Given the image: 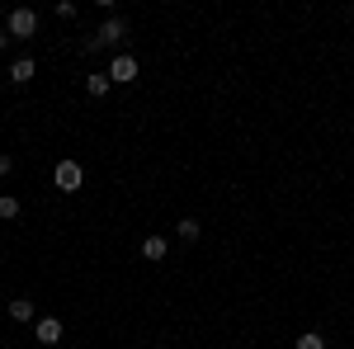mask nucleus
Returning a JSON list of instances; mask_svg holds the SVG:
<instances>
[{
    "label": "nucleus",
    "instance_id": "f257e3e1",
    "mask_svg": "<svg viewBox=\"0 0 354 349\" xmlns=\"http://www.w3.org/2000/svg\"><path fill=\"white\" fill-rule=\"evenodd\" d=\"M123 38H128V19H123V15H109V19H104V24H100V28H95V33L81 43V53L95 57V53H104V48H118Z\"/></svg>",
    "mask_w": 354,
    "mask_h": 349
},
{
    "label": "nucleus",
    "instance_id": "f03ea898",
    "mask_svg": "<svg viewBox=\"0 0 354 349\" xmlns=\"http://www.w3.org/2000/svg\"><path fill=\"white\" fill-rule=\"evenodd\" d=\"M5 33H10V38H33V33H38V10H28V5L10 10V15H5Z\"/></svg>",
    "mask_w": 354,
    "mask_h": 349
},
{
    "label": "nucleus",
    "instance_id": "7ed1b4c3",
    "mask_svg": "<svg viewBox=\"0 0 354 349\" xmlns=\"http://www.w3.org/2000/svg\"><path fill=\"white\" fill-rule=\"evenodd\" d=\"M53 185L62 189V194H76V189L85 185L81 161H71V156H66V161H57V165H53Z\"/></svg>",
    "mask_w": 354,
    "mask_h": 349
},
{
    "label": "nucleus",
    "instance_id": "20e7f679",
    "mask_svg": "<svg viewBox=\"0 0 354 349\" xmlns=\"http://www.w3.org/2000/svg\"><path fill=\"white\" fill-rule=\"evenodd\" d=\"M137 71H142V66H137V57H133V53H118V57L109 62V81H113V85H133V81H137Z\"/></svg>",
    "mask_w": 354,
    "mask_h": 349
},
{
    "label": "nucleus",
    "instance_id": "39448f33",
    "mask_svg": "<svg viewBox=\"0 0 354 349\" xmlns=\"http://www.w3.org/2000/svg\"><path fill=\"white\" fill-rule=\"evenodd\" d=\"M62 335H66V326L57 321V317H38V321H33V340H38V345H62Z\"/></svg>",
    "mask_w": 354,
    "mask_h": 349
},
{
    "label": "nucleus",
    "instance_id": "423d86ee",
    "mask_svg": "<svg viewBox=\"0 0 354 349\" xmlns=\"http://www.w3.org/2000/svg\"><path fill=\"white\" fill-rule=\"evenodd\" d=\"M33 76H38V62H33V57H19V62L10 66V81L15 85H28Z\"/></svg>",
    "mask_w": 354,
    "mask_h": 349
},
{
    "label": "nucleus",
    "instance_id": "0eeeda50",
    "mask_svg": "<svg viewBox=\"0 0 354 349\" xmlns=\"http://www.w3.org/2000/svg\"><path fill=\"white\" fill-rule=\"evenodd\" d=\"M109 71H90V76H85V90H90V100H104V95H109Z\"/></svg>",
    "mask_w": 354,
    "mask_h": 349
},
{
    "label": "nucleus",
    "instance_id": "6e6552de",
    "mask_svg": "<svg viewBox=\"0 0 354 349\" xmlns=\"http://www.w3.org/2000/svg\"><path fill=\"white\" fill-rule=\"evenodd\" d=\"M175 236L194 245L198 236H203V222H198V217H180V222H175Z\"/></svg>",
    "mask_w": 354,
    "mask_h": 349
},
{
    "label": "nucleus",
    "instance_id": "1a4fd4ad",
    "mask_svg": "<svg viewBox=\"0 0 354 349\" xmlns=\"http://www.w3.org/2000/svg\"><path fill=\"white\" fill-rule=\"evenodd\" d=\"M10 321H38V307H33L28 297H15V302H10Z\"/></svg>",
    "mask_w": 354,
    "mask_h": 349
},
{
    "label": "nucleus",
    "instance_id": "9d476101",
    "mask_svg": "<svg viewBox=\"0 0 354 349\" xmlns=\"http://www.w3.org/2000/svg\"><path fill=\"white\" fill-rule=\"evenodd\" d=\"M142 255H147L151 265H156V260H165V236H147V241H142Z\"/></svg>",
    "mask_w": 354,
    "mask_h": 349
},
{
    "label": "nucleus",
    "instance_id": "9b49d317",
    "mask_svg": "<svg viewBox=\"0 0 354 349\" xmlns=\"http://www.w3.org/2000/svg\"><path fill=\"white\" fill-rule=\"evenodd\" d=\"M298 349H326V340H322L317 330H302V335H298Z\"/></svg>",
    "mask_w": 354,
    "mask_h": 349
},
{
    "label": "nucleus",
    "instance_id": "f8f14e48",
    "mask_svg": "<svg viewBox=\"0 0 354 349\" xmlns=\"http://www.w3.org/2000/svg\"><path fill=\"white\" fill-rule=\"evenodd\" d=\"M0 217H19V198L15 194H0Z\"/></svg>",
    "mask_w": 354,
    "mask_h": 349
},
{
    "label": "nucleus",
    "instance_id": "ddd939ff",
    "mask_svg": "<svg viewBox=\"0 0 354 349\" xmlns=\"http://www.w3.org/2000/svg\"><path fill=\"white\" fill-rule=\"evenodd\" d=\"M5 175H15V156H10V151H0V180H5Z\"/></svg>",
    "mask_w": 354,
    "mask_h": 349
},
{
    "label": "nucleus",
    "instance_id": "4468645a",
    "mask_svg": "<svg viewBox=\"0 0 354 349\" xmlns=\"http://www.w3.org/2000/svg\"><path fill=\"white\" fill-rule=\"evenodd\" d=\"M5 48H10V33H5V24H0V53H5Z\"/></svg>",
    "mask_w": 354,
    "mask_h": 349
}]
</instances>
